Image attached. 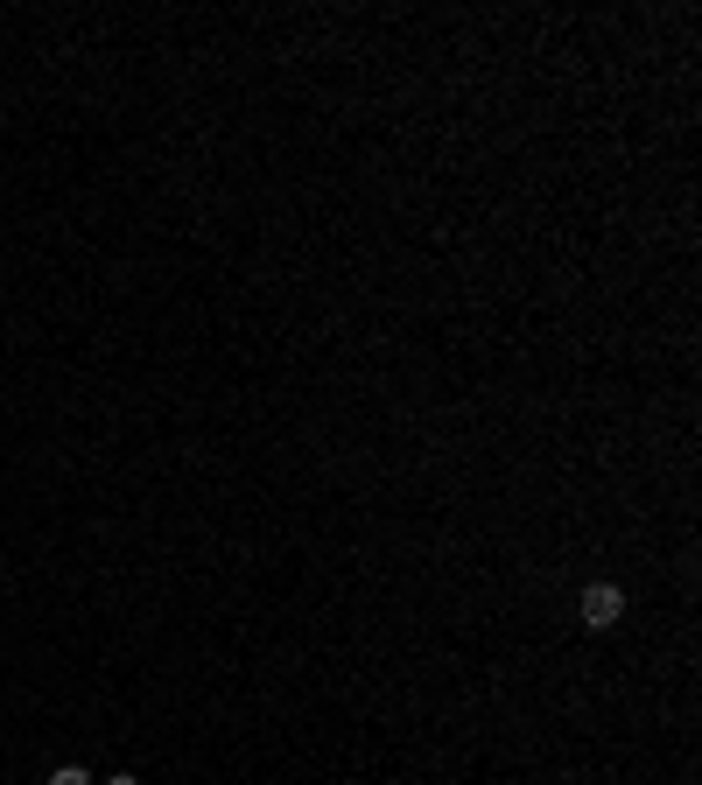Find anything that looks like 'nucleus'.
Returning <instances> with one entry per match:
<instances>
[{
  "mask_svg": "<svg viewBox=\"0 0 702 785\" xmlns=\"http://www.w3.org/2000/svg\"><path fill=\"white\" fill-rule=\"evenodd\" d=\"M576 618H583V631H612L625 618V589L618 582H591V589H583V603H576Z\"/></svg>",
  "mask_w": 702,
  "mask_h": 785,
  "instance_id": "nucleus-1",
  "label": "nucleus"
},
{
  "mask_svg": "<svg viewBox=\"0 0 702 785\" xmlns=\"http://www.w3.org/2000/svg\"><path fill=\"white\" fill-rule=\"evenodd\" d=\"M43 785H99V778H91V772H85V764H56V772H50Z\"/></svg>",
  "mask_w": 702,
  "mask_h": 785,
  "instance_id": "nucleus-2",
  "label": "nucleus"
},
{
  "mask_svg": "<svg viewBox=\"0 0 702 785\" xmlns=\"http://www.w3.org/2000/svg\"><path fill=\"white\" fill-rule=\"evenodd\" d=\"M106 785H141V778H134V772H112V778H106Z\"/></svg>",
  "mask_w": 702,
  "mask_h": 785,
  "instance_id": "nucleus-3",
  "label": "nucleus"
},
{
  "mask_svg": "<svg viewBox=\"0 0 702 785\" xmlns=\"http://www.w3.org/2000/svg\"><path fill=\"white\" fill-rule=\"evenodd\" d=\"M0 120H8V112H0Z\"/></svg>",
  "mask_w": 702,
  "mask_h": 785,
  "instance_id": "nucleus-4",
  "label": "nucleus"
}]
</instances>
